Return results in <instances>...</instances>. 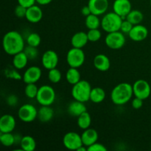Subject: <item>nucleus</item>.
I'll list each match as a JSON object with an SVG mask.
<instances>
[{
	"instance_id": "obj_1",
	"label": "nucleus",
	"mask_w": 151,
	"mask_h": 151,
	"mask_svg": "<svg viewBox=\"0 0 151 151\" xmlns=\"http://www.w3.org/2000/svg\"><path fill=\"white\" fill-rule=\"evenodd\" d=\"M2 46L4 51L9 55H15L24 51V40L23 36L16 30H11L5 33L3 37Z\"/></svg>"
},
{
	"instance_id": "obj_2",
	"label": "nucleus",
	"mask_w": 151,
	"mask_h": 151,
	"mask_svg": "<svg viewBox=\"0 0 151 151\" xmlns=\"http://www.w3.org/2000/svg\"><path fill=\"white\" fill-rule=\"evenodd\" d=\"M133 95V85L128 83H121L112 89L111 92V99L114 104L116 106H123L130 101Z\"/></svg>"
},
{
	"instance_id": "obj_3",
	"label": "nucleus",
	"mask_w": 151,
	"mask_h": 151,
	"mask_svg": "<svg viewBox=\"0 0 151 151\" xmlns=\"http://www.w3.org/2000/svg\"><path fill=\"white\" fill-rule=\"evenodd\" d=\"M92 88L91 84L85 80H81L78 83L73 85L72 88V96L74 100L86 103L90 100V94Z\"/></svg>"
},
{
	"instance_id": "obj_4",
	"label": "nucleus",
	"mask_w": 151,
	"mask_h": 151,
	"mask_svg": "<svg viewBox=\"0 0 151 151\" xmlns=\"http://www.w3.org/2000/svg\"><path fill=\"white\" fill-rule=\"evenodd\" d=\"M122 19L123 18L114 11L106 13L101 19V27L107 33L119 31L123 21Z\"/></svg>"
},
{
	"instance_id": "obj_5",
	"label": "nucleus",
	"mask_w": 151,
	"mask_h": 151,
	"mask_svg": "<svg viewBox=\"0 0 151 151\" xmlns=\"http://www.w3.org/2000/svg\"><path fill=\"white\" fill-rule=\"evenodd\" d=\"M56 98L55 89L49 85H43L38 88L36 100L41 106H52Z\"/></svg>"
},
{
	"instance_id": "obj_6",
	"label": "nucleus",
	"mask_w": 151,
	"mask_h": 151,
	"mask_svg": "<svg viewBox=\"0 0 151 151\" xmlns=\"http://www.w3.org/2000/svg\"><path fill=\"white\" fill-rule=\"evenodd\" d=\"M85 60V53L82 49L72 47L66 54V62L70 67H81L84 63Z\"/></svg>"
},
{
	"instance_id": "obj_7",
	"label": "nucleus",
	"mask_w": 151,
	"mask_h": 151,
	"mask_svg": "<svg viewBox=\"0 0 151 151\" xmlns=\"http://www.w3.org/2000/svg\"><path fill=\"white\" fill-rule=\"evenodd\" d=\"M125 37L123 32L119 31L109 32L105 38L106 46L111 50H119L125 44Z\"/></svg>"
},
{
	"instance_id": "obj_8",
	"label": "nucleus",
	"mask_w": 151,
	"mask_h": 151,
	"mask_svg": "<svg viewBox=\"0 0 151 151\" xmlns=\"http://www.w3.org/2000/svg\"><path fill=\"white\" fill-rule=\"evenodd\" d=\"M18 116L22 122H32L38 117V110L32 104H24L18 110Z\"/></svg>"
},
{
	"instance_id": "obj_9",
	"label": "nucleus",
	"mask_w": 151,
	"mask_h": 151,
	"mask_svg": "<svg viewBox=\"0 0 151 151\" xmlns=\"http://www.w3.org/2000/svg\"><path fill=\"white\" fill-rule=\"evenodd\" d=\"M133 91L134 95L145 100L148 98L150 95L151 88L149 83L143 79L137 80L133 84Z\"/></svg>"
},
{
	"instance_id": "obj_10",
	"label": "nucleus",
	"mask_w": 151,
	"mask_h": 151,
	"mask_svg": "<svg viewBox=\"0 0 151 151\" xmlns=\"http://www.w3.org/2000/svg\"><path fill=\"white\" fill-rule=\"evenodd\" d=\"M63 145L68 150H77L83 144L81 139V135L74 131H70L63 136Z\"/></svg>"
},
{
	"instance_id": "obj_11",
	"label": "nucleus",
	"mask_w": 151,
	"mask_h": 151,
	"mask_svg": "<svg viewBox=\"0 0 151 151\" xmlns=\"http://www.w3.org/2000/svg\"><path fill=\"white\" fill-rule=\"evenodd\" d=\"M58 61V55L54 50H47L46 52H44L41 57V63H42L43 66L47 70L57 67Z\"/></svg>"
},
{
	"instance_id": "obj_12",
	"label": "nucleus",
	"mask_w": 151,
	"mask_h": 151,
	"mask_svg": "<svg viewBox=\"0 0 151 151\" xmlns=\"http://www.w3.org/2000/svg\"><path fill=\"white\" fill-rule=\"evenodd\" d=\"M41 75L42 72L41 68L36 66H29L25 70L24 75L22 76V80L26 84L36 83L41 78Z\"/></svg>"
},
{
	"instance_id": "obj_13",
	"label": "nucleus",
	"mask_w": 151,
	"mask_h": 151,
	"mask_svg": "<svg viewBox=\"0 0 151 151\" xmlns=\"http://www.w3.org/2000/svg\"><path fill=\"white\" fill-rule=\"evenodd\" d=\"M91 13L97 16L105 14L109 6V0H88V4Z\"/></svg>"
},
{
	"instance_id": "obj_14",
	"label": "nucleus",
	"mask_w": 151,
	"mask_h": 151,
	"mask_svg": "<svg viewBox=\"0 0 151 151\" xmlns=\"http://www.w3.org/2000/svg\"><path fill=\"white\" fill-rule=\"evenodd\" d=\"M128 35L132 41L140 42L147 38L148 35V29L145 26L141 24L134 25L132 29L128 33Z\"/></svg>"
},
{
	"instance_id": "obj_15",
	"label": "nucleus",
	"mask_w": 151,
	"mask_h": 151,
	"mask_svg": "<svg viewBox=\"0 0 151 151\" xmlns=\"http://www.w3.org/2000/svg\"><path fill=\"white\" fill-rule=\"evenodd\" d=\"M113 10L121 17L125 18L132 10V5L130 0H115L113 3Z\"/></svg>"
},
{
	"instance_id": "obj_16",
	"label": "nucleus",
	"mask_w": 151,
	"mask_h": 151,
	"mask_svg": "<svg viewBox=\"0 0 151 151\" xmlns=\"http://www.w3.org/2000/svg\"><path fill=\"white\" fill-rule=\"evenodd\" d=\"M16 119L11 114H4L0 118V132L12 133L16 128Z\"/></svg>"
},
{
	"instance_id": "obj_17",
	"label": "nucleus",
	"mask_w": 151,
	"mask_h": 151,
	"mask_svg": "<svg viewBox=\"0 0 151 151\" xmlns=\"http://www.w3.org/2000/svg\"><path fill=\"white\" fill-rule=\"evenodd\" d=\"M43 11L38 5L34 4L27 9L25 19L30 23H38L42 19Z\"/></svg>"
},
{
	"instance_id": "obj_18",
	"label": "nucleus",
	"mask_w": 151,
	"mask_h": 151,
	"mask_svg": "<svg viewBox=\"0 0 151 151\" xmlns=\"http://www.w3.org/2000/svg\"><path fill=\"white\" fill-rule=\"evenodd\" d=\"M93 64L95 69L100 72H106L111 67L110 59L104 54L97 55L93 60Z\"/></svg>"
},
{
	"instance_id": "obj_19",
	"label": "nucleus",
	"mask_w": 151,
	"mask_h": 151,
	"mask_svg": "<svg viewBox=\"0 0 151 151\" xmlns=\"http://www.w3.org/2000/svg\"><path fill=\"white\" fill-rule=\"evenodd\" d=\"M98 133L94 128H88L84 130L83 134H81V139H82L83 144L87 147L91 145L94 143L97 142L98 140Z\"/></svg>"
},
{
	"instance_id": "obj_20",
	"label": "nucleus",
	"mask_w": 151,
	"mask_h": 151,
	"mask_svg": "<svg viewBox=\"0 0 151 151\" xmlns=\"http://www.w3.org/2000/svg\"><path fill=\"white\" fill-rule=\"evenodd\" d=\"M86 111L87 108L84 103L75 100L69 103L67 108V111L69 114L73 117H78L81 114Z\"/></svg>"
},
{
	"instance_id": "obj_21",
	"label": "nucleus",
	"mask_w": 151,
	"mask_h": 151,
	"mask_svg": "<svg viewBox=\"0 0 151 151\" xmlns=\"http://www.w3.org/2000/svg\"><path fill=\"white\" fill-rule=\"evenodd\" d=\"M88 41H88L87 32L83 31L75 33L71 38V44L72 45V47L75 48H83Z\"/></svg>"
},
{
	"instance_id": "obj_22",
	"label": "nucleus",
	"mask_w": 151,
	"mask_h": 151,
	"mask_svg": "<svg viewBox=\"0 0 151 151\" xmlns=\"http://www.w3.org/2000/svg\"><path fill=\"white\" fill-rule=\"evenodd\" d=\"M54 116V110L51 106H41L38 110V119L40 122L46 123L51 120Z\"/></svg>"
},
{
	"instance_id": "obj_23",
	"label": "nucleus",
	"mask_w": 151,
	"mask_h": 151,
	"mask_svg": "<svg viewBox=\"0 0 151 151\" xmlns=\"http://www.w3.org/2000/svg\"><path fill=\"white\" fill-rule=\"evenodd\" d=\"M29 58L24 51L17 53L13 58V67L16 69H22L27 65Z\"/></svg>"
},
{
	"instance_id": "obj_24",
	"label": "nucleus",
	"mask_w": 151,
	"mask_h": 151,
	"mask_svg": "<svg viewBox=\"0 0 151 151\" xmlns=\"http://www.w3.org/2000/svg\"><path fill=\"white\" fill-rule=\"evenodd\" d=\"M20 147L23 151H33L36 148V142L31 136H24L21 141Z\"/></svg>"
},
{
	"instance_id": "obj_25",
	"label": "nucleus",
	"mask_w": 151,
	"mask_h": 151,
	"mask_svg": "<svg viewBox=\"0 0 151 151\" xmlns=\"http://www.w3.org/2000/svg\"><path fill=\"white\" fill-rule=\"evenodd\" d=\"M106 91L100 87H94L90 94V100L94 103H100L106 99Z\"/></svg>"
},
{
	"instance_id": "obj_26",
	"label": "nucleus",
	"mask_w": 151,
	"mask_h": 151,
	"mask_svg": "<svg viewBox=\"0 0 151 151\" xmlns=\"http://www.w3.org/2000/svg\"><path fill=\"white\" fill-rule=\"evenodd\" d=\"M66 81L72 86L79 82L81 80V76L78 68H69L66 72Z\"/></svg>"
},
{
	"instance_id": "obj_27",
	"label": "nucleus",
	"mask_w": 151,
	"mask_h": 151,
	"mask_svg": "<svg viewBox=\"0 0 151 151\" xmlns=\"http://www.w3.org/2000/svg\"><path fill=\"white\" fill-rule=\"evenodd\" d=\"M77 123L78 127L82 130H86L90 128L91 124V117L88 111H85L77 117Z\"/></svg>"
},
{
	"instance_id": "obj_28",
	"label": "nucleus",
	"mask_w": 151,
	"mask_h": 151,
	"mask_svg": "<svg viewBox=\"0 0 151 151\" xmlns=\"http://www.w3.org/2000/svg\"><path fill=\"white\" fill-rule=\"evenodd\" d=\"M85 24L88 29H99L101 26V20L99 18V16L91 13L86 17Z\"/></svg>"
},
{
	"instance_id": "obj_29",
	"label": "nucleus",
	"mask_w": 151,
	"mask_h": 151,
	"mask_svg": "<svg viewBox=\"0 0 151 151\" xmlns=\"http://www.w3.org/2000/svg\"><path fill=\"white\" fill-rule=\"evenodd\" d=\"M143 19H144V15L139 10H131V11L125 17V19H127L134 25L141 24Z\"/></svg>"
},
{
	"instance_id": "obj_30",
	"label": "nucleus",
	"mask_w": 151,
	"mask_h": 151,
	"mask_svg": "<svg viewBox=\"0 0 151 151\" xmlns=\"http://www.w3.org/2000/svg\"><path fill=\"white\" fill-rule=\"evenodd\" d=\"M0 141L5 147H11L15 145V136L12 133H1Z\"/></svg>"
},
{
	"instance_id": "obj_31",
	"label": "nucleus",
	"mask_w": 151,
	"mask_h": 151,
	"mask_svg": "<svg viewBox=\"0 0 151 151\" xmlns=\"http://www.w3.org/2000/svg\"><path fill=\"white\" fill-rule=\"evenodd\" d=\"M38 86L35 85V83H27L26 84V86L24 88V94L29 99L36 98V96L38 94Z\"/></svg>"
},
{
	"instance_id": "obj_32",
	"label": "nucleus",
	"mask_w": 151,
	"mask_h": 151,
	"mask_svg": "<svg viewBox=\"0 0 151 151\" xmlns=\"http://www.w3.org/2000/svg\"><path fill=\"white\" fill-rule=\"evenodd\" d=\"M62 74L59 69L57 68H54L49 70L48 79L52 83H58L61 81Z\"/></svg>"
},
{
	"instance_id": "obj_33",
	"label": "nucleus",
	"mask_w": 151,
	"mask_h": 151,
	"mask_svg": "<svg viewBox=\"0 0 151 151\" xmlns=\"http://www.w3.org/2000/svg\"><path fill=\"white\" fill-rule=\"evenodd\" d=\"M27 43L29 46L38 47L41 43V38L39 34L36 32H31L27 38Z\"/></svg>"
},
{
	"instance_id": "obj_34",
	"label": "nucleus",
	"mask_w": 151,
	"mask_h": 151,
	"mask_svg": "<svg viewBox=\"0 0 151 151\" xmlns=\"http://www.w3.org/2000/svg\"><path fill=\"white\" fill-rule=\"evenodd\" d=\"M88 41L91 42H97L101 38L102 33L99 29H88L87 32Z\"/></svg>"
},
{
	"instance_id": "obj_35",
	"label": "nucleus",
	"mask_w": 151,
	"mask_h": 151,
	"mask_svg": "<svg viewBox=\"0 0 151 151\" xmlns=\"http://www.w3.org/2000/svg\"><path fill=\"white\" fill-rule=\"evenodd\" d=\"M24 52L27 55L29 60H35L38 56V50L37 47L28 45L27 47H25Z\"/></svg>"
},
{
	"instance_id": "obj_36",
	"label": "nucleus",
	"mask_w": 151,
	"mask_h": 151,
	"mask_svg": "<svg viewBox=\"0 0 151 151\" xmlns=\"http://www.w3.org/2000/svg\"><path fill=\"white\" fill-rule=\"evenodd\" d=\"M18 69H6L5 70V76L7 78H10V79L16 80V81H19V80H22V76L17 72Z\"/></svg>"
},
{
	"instance_id": "obj_37",
	"label": "nucleus",
	"mask_w": 151,
	"mask_h": 151,
	"mask_svg": "<svg viewBox=\"0 0 151 151\" xmlns=\"http://www.w3.org/2000/svg\"><path fill=\"white\" fill-rule=\"evenodd\" d=\"M27 7L18 4V5L15 7V16L18 18H20V19H22V18H25L27 13Z\"/></svg>"
},
{
	"instance_id": "obj_38",
	"label": "nucleus",
	"mask_w": 151,
	"mask_h": 151,
	"mask_svg": "<svg viewBox=\"0 0 151 151\" xmlns=\"http://www.w3.org/2000/svg\"><path fill=\"white\" fill-rule=\"evenodd\" d=\"M133 27H134V24H131L130 22H128L127 19H125V20L122 21V24H121L120 31L122 32H123L124 34H128L130 32V31L132 29Z\"/></svg>"
},
{
	"instance_id": "obj_39",
	"label": "nucleus",
	"mask_w": 151,
	"mask_h": 151,
	"mask_svg": "<svg viewBox=\"0 0 151 151\" xmlns=\"http://www.w3.org/2000/svg\"><path fill=\"white\" fill-rule=\"evenodd\" d=\"M6 103L10 107H15L19 103V97L16 94H10L6 98Z\"/></svg>"
},
{
	"instance_id": "obj_40",
	"label": "nucleus",
	"mask_w": 151,
	"mask_h": 151,
	"mask_svg": "<svg viewBox=\"0 0 151 151\" xmlns=\"http://www.w3.org/2000/svg\"><path fill=\"white\" fill-rule=\"evenodd\" d=\"M87 148H88V151H107L106 146L103 145L101 143H98L97 142L88 146Z\"/></svg>"
},
{
	"instance_id": "obj_41",
	"label": "nucleus",
	"mask_w": 151,
	"mask_h": 151,
	"mask_svg": "<svg viewBox=\"0 0 151 151\" xmlns=\"http://www.w3.org/2000/svg\"><path fill=\"white\" fill-rule=\"evenodd\" d=\"M131 106L134 109H141L143 106V100L135 97V98L133 99L132 102H131Z\"/></svg>"
},
{
	"instance_id": "obj_42",
	"label": "nucleus",
	"mask_w": 151,
	"mask_h": 151,
	"mask_svg": "<svg viewBox=\"0 0 151 151\" xmlns=\"http://www.w3.org/2000/svg\"><path fill=\"white\" fill-rule=\"evenodd\" d=\"M17 1L19 4L27 7V8L35 4V2H36V0H17Z\"/></svg>"
},
{
	"instance_id": "obj_43",
	"label": "nucleus",
	"mask_w": 151,
	"mask_h": 151,
	"mask_svg": "<svg viewBox=\"0 0 151 151\" xmlns=\"http://www.w3.org/2000/svg\"><path fill=\"white\" fill-rule=\"evenodd\" d=\"M81 13H82L83 16H86V17L87 16H88V15H90L91 13V10H90L89 7H88V5L84 6L83 7H82V9H81Z\"/></svg>"
},
{
	"instance_id": "obj_44",
	"label": "nucleus",
	"mask_w": 151,
	"mask_h": 151,
	"mask_svg": "<svg viewBox=\"0 0 151 151\" xmlns=\"http://www.w3.org/2000/svg\"><path fill=\"white\" fill-rule=\"evenodd\" d=\"M52 1V0H36V3H38L39 5H47Z\"/></svg>"
},
{
	"instance_id": "obj_45",
	"label": "nucleus",
	"mask_w": 151,
	"mask_h": 151,
	"mask_svg": "<svg viewBox=\"0 0 151 151\" xmlns=\"http://www.w3.org/2000/svg\"><path fill=\"white\" fill-rule=\"evenodd\" d=\"M14 136H15V145H17V144L20 145L22 137H21L19 134H16V135H14Z\"/></svg>"
},
{
	"instance_id": "obj_46",
	"label": "nucleus",
	"mask_w": 151,
	"mask_h": 151,
	"mask_svg": "<svg viewBox=\"0 0 151 151\" xmlns=\"http://www.w3.org/2000/svg\"><path fill=\"white\" fill-rule=\"evenodd\" d=\"M150 6H151V0L150 1Z\"/></svg>"
}]
</instances>
